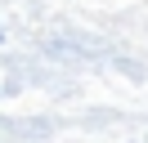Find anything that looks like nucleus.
I'll return each instance as SVG.
<instances>
[]
</instances>
